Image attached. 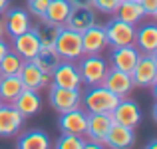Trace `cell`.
<instances>
[{"mask_svg": "<svg viewBox=\"0 0 157 149\" xmlns=\"http://www.w3.org/2000/svg\"><path fill=\"white\" fill-rule=\"evenodd\" d=\"M119 99L121 97L111 94L104 86H92L86 94H82V107L88 113H111Z\"/></svg>", "mask_w": 157, "mask_h": 149, "instance_id": "6da1fadb", "label": "cell"}, {"mask_svg": "<svg viewBox=\"0 0 157 149\" xmlns=\"http://www.w3.org/2000/svg\"><path fill=\"white\" fill-rule=\"evenodd\" d=\"M54 50L62 60H70L76 62L84 56V50H82V32H76L68 26H62L60 32L56 36V42H54Z\"/></svg>", "mask_w": 157, "mask_h": 149, "instance_id": "7a4b0ae2", "label": "cell"}, {"mask_svg": "<svg viewBox=\"0 0 157 149\" xmlns=\"http://www.w3.org/2000/svg\"><path fill=\"white\" fill-rule=\"evenodd\" d=\"M107 70H109V64L101 56H86L84 54L80 58V62H78V72H80L82 84H86L88 88L101 86Z\"/></svg>", "mask_w": 157, "mask_h": 149, "instance_id": "3957f363", "label": "cell"}, {"mask_svg": "<svg viewBox=\"0 0 157 149\" xmlns=\"http://www.w3.org/2000/svg\"><path fill=\"white\" fill-rule=\"evenodd\" d=\"M129 76L133 80V86L153 88L157 84V52L155 54H141Z\"/></svg>", "mask_w": 157, "mask_h": 149, "instance_id": "277c9868", "label": "cell"}, {"mask_svg": "<svg viewBox=\"0 0 157 149\" xmlns=\"http://www.w3.org/2000/svg\"><path fill=\"white\" fill-rule=\"evenodd\" d=\"M109 48L105 36V28L101 24H92L82 32V50L86 56H101L105 50Z\"/></svg>", "mask_w": 157, "mask_h": 149, "instance_id": "5b68a950", "label": "cell"}, {"mask_svg": "<svg viewBox=\"0 0 157 149\" xmlns=\"http://www.w3.org/2000/svg\"><path fill=\"white\" fill-rule=\"evenodd\" d=\"M104 28H105V36H107L109 48H119V46L133 44V38H135V26L133 24H127V22H123V20L113 16Z\"/></svg>", "mask_w": 157, "mask_h": 149, "instance_id": "8992f818", "label": "cell"}, {"mask_svg": "<svg viewBox=\"0 0 157 149\" xmlns=\"http://www.w3.org/2000/svg\"><path fill=\"white\" fill-rule=\"evenodd\" d=\"M48 99H50V105L58 113H64V111L76 109V107L82 105V92H80V88L72 90V88H56V86H50Z\"/></svg>", "mask_w": 157, "mask_h": 149, "instance_id": "52a82bcc", "label": "cell"}, {"mask_svg": "<svg viewBox=\"0 0 157 149\" xmlns=\"http://www.w3.org/2000/svg\"><path fill=\"white\" fill-rule=\"evenodd\" d=\"M111 119L113 123H119V125H125V127H135L141 123V111H139V105L133 101V99H125L121 97L119 103L113 107L111 111Z\"/></svg>", "mask_w": 157, "mask_h": 149, "instance_id": "ba28073f", "label": "cell"}, {"mask_svg": "<svg viewBox=\"0 0 157 149\" xmlns=\"http://www.w3.org/2000/svg\"><path fill=\"white\" fill-rule=\"evenodd\" d=\"M24 115L12 103H0V137H14L24 125Z\"/></svg>", "mask_w": 157, "mask_h": 149, "instance_id": "9c48e42d", "label": "cell"}, {"mask_svg": "<svg viewBox=\"0 0 157 149\" xmlns=\"http://www.w3.org/2000/svg\"><path fill=\"white\" fill-rule=\"evenodd\" d=\"M52 86L56 88H72L78 90L82 86V78L78 72V66L70 60H62L52 72Z\"/></svg>", "mask_w": 157, "mask_h": 149, "instance_id": "30bf717a", "label": "cell"}, {"mask_svg": "<svg viewBox=\"0 0 157 149\" xmlns=\"http://www.w3.org/2000/svg\"><path fill=\"white\" fill-rule=\"evenodd\" d=\"M101 86L107 88L111 94H115L117 97H125L131 94V90L135 88L133 86V80H131V76L127 72H121V70H115L109 66V70H107L104 82H101Z\"/></svg>", "mask_w": 157, "mask_h": 149, "instance_id": "8fae6325", "label": "cell"}, {"mask_svg": "<svg viewBox=\"0 0 157 149\" xmlns=\"http://www.w3.org/2000/svg\"><path fill=\"white\" fill-rule=\"evenodd\" d=\"M60 125L62 133H74V135H84L86 127H88V111L84 107H76V109H70L60 113Z\"/></svg>", "mask_w": 157, "mask_h": 149, "instance_id": "7c38bea8", "label": "cell"}, {"mask_svg": "<svg viewBox=\"0 0 157 149\" xmlns=\"http://www.w3.org/2000/svg\"><path fill=\"white\" fill-rule=\"evenodd\" d=\"M2 20H4V30H6V34L10 36V38L20 36L22 32H26V30L32 28L30 16H28V12L22 10V8H8L2 14Z\"/></svg>", "mask_w": 157, "mask_h": 149, "instance_id": "4fadbf2b", "label": "cell"}, {"mask_svg": "<svg viewBox=\"0 0 157 149\" xmlns=\"http://www.w3.org/2000/svg\"><path fill=\"white\" fill-rule=\"evenodd\" d=\"M111 123V113H88V127H86V137L90 141H98L104 145L105 141V135L109 131Z\"/></svg>", "mask_w": 157, "mask_h": 149, "instance_id": "5bb4252c", "label": "cell"}, {"mask_svg": "<svg viewBox=\"0 0 157 149\" xmlns=\"http://www.w3.org/2000/svg\"><path fill=\"white\" fill-rule=\"evenodd\" d=\"M139 56H141V52H139V50L135 48L133 44L113 48V52H111V68L131 74V70L135 68V64H137Z\"/></svg>", "mask_w": 157, "mask_h": 149, "instance_id": "9a60e30c", "label": "cell"}, {"mask_svg": "<svg viewBox=\"0 0 157 149\" xmlns=\"http://www.w3.org/2000/svg\"><path fill=\"white\" fill-rule=\"evenodd\" d=\"M133 143H135V129L119 125V123H111L109 131H107V135H105L104 147L125 149V147H131Z\"/></svg>", "mask_w": 157, "mask_h": 149, "instance_id": "2e32d148", "label": "cell"}, {"mask_svg": "<svg viewBox=\"0 0 157 149\" xmlns=\"http://www.w3.org/2000/svg\"><path fill=\"white\" fill-rule=\"evenodd\" d=\"M12 40H14L12 50H14L16 54H20L24 60H32V58L38 54V50L42 48V44H40L38 36H36V32H34V28L22 32L20 36H14Z\"/></svg>", "mask_w": 157, "mask_h": 149, "instance_id": "e0dca14e", "label": "cell"}, {"mask_svg": "<svg viewBox=\"0 0 157 149\" xmlns=\"http://www.w3.org/2000/svg\"><path fill=\"white\" fill-rule=\"evenodd\" d=\"M133 46L141 54H155L157 52V26L153 22L141 24V28H135Z\"/></svg>", "mask_w": 157, "mask_h": 149, "instance_id": "ac0fdd59", "label": "cell"}, {"mask_svg": "<svg viewBox=\"0 0 157 149\" xmlns=\"http://www.w3.org/2000/svg\"><path fill=\"white\" fill-rule=\"evenodd\" d=\"M92 24H96V12H94V8L72 6L64 26L72 28V30H76V32H84L86 28H90Z\"/></svg>", "mask_w": 157, "mask_h": 149, "instance_id": "d6986e66", "label": "cell"}, {"mask_svg": "<svg viewBox=\"0 0 157 149\" xmlns=\"http://www.w3.org/2000/svg\"><path fill=\"white\" fill-rule=\"evenodd\" d=\"M12 105L24 115V117H30V115H36L42 107V97L38 96L36 90H26L24 88L20 92V96L12 101Z\"/></svg>", "mask_w": 157, "mask_h": 149, "instance_id": "ffe728a7", "label": "cell"}, {"mask_svg": "<svg viewBox=\"0 0 157 149\" xmlns=\"http://www.w3.org/2000/svg\"><path fill=\"white\" fill-rule=\"evenodd\" d=\"M72 10V4L70 0H50L46 8V14L44 18L52 24H58V26H64L66 20H68V14Z\"/></svg>", "mask_w": 157, "mask_h": 149, "instance_id": "44dd1931", "label": "cell"}, {"mask_svg": "<svg viewBox=\"0 0 157 149\" xmlns=\"http://www.w3.org/2000/svg\"><path fill=\"white\" fill-rule=\"evenodd\" d=\"M18 78L26 90H40V80H42V70L34 64L32 60H24L22 68L18 72Z\"/></svg>", "mask_w": 157, "mask_h": 149, "instance_id": "7402d4cb", "label": "cell"}, {"mask_svg": "<svg viewBox=\"0 0 157 149\" xmlns=\"http://www.w3.org/2000/svg\"><path fill=\"white\" fill-rule=\"evenodd\" d=\"M24 90L18 76H0V101L12 103Z\"/></svg>", "mask_w": 157, "mask_h": 149, "instance_id": "603a6c76", "label": "cell"}, {"mask_svg": "<svg viewBox=\"0 0 157 149\" xmlns=\"http://www.w3.org/2000/svg\"><path fill=\"white\" fill-rule=\"evenodd\" d=\"M115 18H119V20H123V22H127V24H139L143 18H145V12H143V8H141V4L139 2H121L117 6V10H115Z\"/></svg>", "mask_w": 157, "mask_h": 149, "instance_id": "cb8c5ba5", "label": "cell"}, {"mask_svg": "<svg viewBox=\"0 0 157 149\" xmlns=\"http://www.w3.org/2000/svg\"><path fill=\"white\" fill-rule=\"evenodd\" d=\"M32 28H34V32H36V36H38L40 44H42V48H54L56 36H58V32H60L62 26L48 22L46 18H40V24H36V26H32Z\"/></svg>", "mask_w": 157, "mask_h": 149, "instance_id": "d4e9b609", "label": "cell"}, {"mask_svg": "<svg viewBox=\"0 0 157 149\" xmlns=\"http://www.w3.org/2000/svg\"><path fill=\"white\" fill-rule=\"evenodd\" d=\"M16 145L20 149H48L52 143L44 131H26V133L20 135Z\"/></svg>", "mask_w": 157, "mask_h": 149, "instance_id": "484cf974", "label": "cell"}, {"mask_svg": "<svg viewBox=\"0 0 157 149\" xmlns=\"http://www.w3.org/2000/svg\"><path fill=\"white\" fill-rule=\"evenodd\" d=\"M32 62H34L42 72L52 74L54 70H56V66L62 62V58L56 54V50H54V48H40L38 54L32 58Z\"/></svg>", "mask_w": 157, "mask_h": 149, "instance_id": "4316f807", "label": "cell"}, {"mask_svg": "<svg viewBox=\"0 0 157 149\" xmlns=\"http://www.w3.org/2000/svg\"><path fill=\"white\" fill-rule=\"evenodd\" d=\"M22 64H24V58L20 56V54H16L14 50H10V52L0 60V74H2V76H18Z\"/></svg>", "mask_w": 157, "mask_h": 149, "instance_id": "83f0119b", "label": "cell"}, {"mask_svg": "<svg viewBox=\"0 0 157 149\" xmlns=\"http://www.w3.org/2000/svg\"><path fill=\"white\" fill-rule=\"evenodd\" d=\"M58 149H86L84 135H74V133H62L60 139L56 141Z\"/></svg>", "mask_w": 157, "mask_h": 149, "instance_id": "f1b7e54d", "label": "cell"}, {"mask_svg": "<svg viewBox=\"0 0 157 149\" xmlns=\"http://www.w3.org/2000/svg\"><path fill=\"white\" fill-rule=\"evenodd\" d=\"M119 4H121V0H94L92 8L100 10L101 14H109V16H113Z\"/></svg>", "mask_w": 157, "mask_h": 149, "instance_id": "f546056e", "label": "cell"}, {"mask_svg": "<svg viewBox=\"0 0 157 149\" xmlns=\"http://www.w3.org/2000/svg\"><path fill=\"white\" fill-rule=\"evenodd\" d=\"M50 0H28V8H30V14H34L36 18H44L46 14V8Z\"/></svg>", "mask_w": 157, "mask_h": 149, "instance_id": "4dcf8cb0", "label": "cell"}, {"mask_svg": "<svg viewBox=\"0 0 157 149\" xmlns=\"http://www.w3.org/2000/svg\"><path fill=\"white\" fill-rule=\"evenodd\" d=\"M139 4H141L145 16H149V18L157 16V0H139Z\"/></svg>", "mask_w": 157, "mask_h": 149, "instance_id": "1f68e13d", "label": "cell"}, {"mask_svg": "<svg viewBox=\"0 0 157 149\" xmlns=\"http://www.w3.org/2000/svg\"><path fill=\"white\" fill-rule=\"evenodd\" d=\"M72 6H84V8H92L94 0H70Z\"/></svg>", "mask_w": 157, "mask_h": 149, "instance_id": "d6a6232c", "label": "cell"}, {"mask_svg": "<svg viewBox=\"0 0 157 149\" xmlns=\"http://www.w3.org/2000/svg\"><path fill=\"white\" fill-rule=\"evenodd\" d=\"M10 52V46H8V42H4V38H0V60H2L6 54Z\"/></svg>", "mask_w": 157, "mask_h": 149, "instance_id": "836d02e7", "label": "cell"}, {"mask_svg": "<svg viewBox=\"0 0 157 149\" xmlns=\"http://www.w3.org/2000/svg\"><path fill=\"white\" fill-rule=\"evenodd\" d=\"M10 2L12 0H0V14H4V12L10 8Z\"/></svg>", "mask_w": 157, "mask_h": 149, "instance_id": "e575fe53", "label": "cell"}, {"mask_svg": "<svg viewBox=\"0 0 157 149\" xmlns=\"http://www.w3.org/2000/svg\"><path fill=\"white\" fill-rule=\"evenodd\" d=\"M6 36V30H4V20H2V14H0V38Z\"/></svg>", "mask_w": 157, "mask_h": 149, "instance_id": "d590c367", "label": "cell"}, {"mask_svg": "<svg viewBox=\"0 0 157 149\" xmlns=\"http://www.w3.org/2000/svg\"><path fill=\"white\" fill-rule=\"evenodd\" d=\"M121 2H125V0H121ZM127 2H139V0H127Z\"/></svg>", "mask_w": 157, "mask_h": 149, "instance_id": "8d00e7d4", "label": "cell"}, {"mask_svg": "<svg viewBox=\"0 0 157 149\" xmlns=\"http://www.w3.org/2000/svg\"><path fill=\"white\" fill-rule=\"evenodd\" d=\"M0 76H2V74H0Z\"/></svg>", "mask_w": 157, "mask_h": 149, "instance_id": "74e56055", "label": "cell"}, {"mask_svg": "<svg viewBox=\"0 0 157 149\" xmlns=\"http://www.w3.org/2000/svg\"><path fill=\"white\" fill-rule=\"evenodd\" d=\"M0 103H2V101H0Z\"/></svg>", "mask_w": 157, "mask_h": 149, "instance_id": "f35d334b", "label": "cell"}]
</instances>
